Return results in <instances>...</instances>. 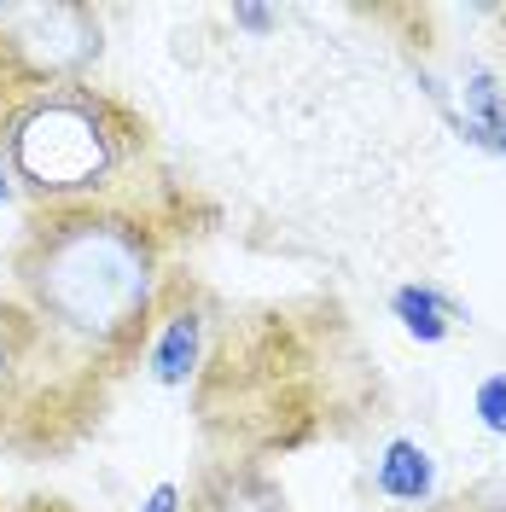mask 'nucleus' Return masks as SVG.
Returning a JSON list of instances; mask_svg holds the SVG:
<instances>
[{
  "label": "nucleus",
  "instance_id": "obj_1",
  "mask_svg": "<svg viewBox=\"0 0 506 512\" xmlns=\"http://www.w3.org/2000/svg\"><path fill=\"white\" fill-rule=\"evenodd\" d=\"M18 286L41 332L123 361L152 332L163 297L158 227L117 204L47 210L18 251Z\"/></svg>",
  "mask_w": 506,
  "mask_h": 512
},
{
  "label": "nucleus",
  "instance_id": "obj_2",
  "mask_svg": "<svg viewBox=\"0 0 506 512\" xmlns=\"http://www.w3.org/2000/svg\"><path fill=\"white\" fill-rule=\"evenodd\" d=\"M140 146L146 123L88 82L0 94V152L12 163L18 192H30L47 210L105 204Z\"/></svg>",
  "mask_w": 506,
  "mask_h": 512
},
{
  "label": "nucleus",
  "instance_id": "obj_3",
  "mask_svg": "<svg viewBox=\"0 0 506 512\" xmlns=\"http://www.w3.org/2000/svg\"><path fill=\"white\" fill-rule=\"evenodd\" d=\"M0 64L12 88L82 82L99 64V12L88 6H0Z\"/></svg>",
  "mask_w": 506,
  "mask_h": 512
},
{
  "label": "nucleus",
  "instance_id": "obj_4",
  "mask_svg": "<svg viewBox=\"0 0 506 512\" xmlns=\"http://www.w3.org/2000/svg\"><path fill=\"white\" fill-rule=\"evenodd\" d=\"M198 361H204V309L187 303V297L158 303V315H152V344H146V373H152L163 390H175V384H187L192 373H198Z\"/></svg>",
  "mask_w": 506,
  "mask_h": 512
},
{
  "label": "nucleus",
  "instance_id": "obj_5",
  "mask_svg": "<svg viewBox=\"0 0 506 512\" xmlns=\"http://www.w3.org/2000/svg\"><path fill=\"white\" fill-rule=\"evenodd\" d=\"M373 489L384 501H402V507H425L437 495V460L431 448L413 443V437H390L373 460Z\"/></svg>",
  "mask_w": 506,
  "mask_h": 512
},
{
  "label": "nucleus",
  "instance_id": "obj_6",
  "mask_svg": "<svg viewBox=\"0 0 506 512\" xmlns=\"http://www.w3.org/2000/svg\"><path fill=\"white\" fill-rule=\"evenodd\" d=\"M466 140L506 158V82L489 64H466Z\"/></svg>",
  "mask_w": 506,
  "mask_h": 512
},
{
  "label": "nucleus",
  "instance_id": "obj_7",
  "mask_svg": "<svg viewBox=\"0 0 506 512\" xmlns=\"http://www.w3.org/2000/svg\"><path fill=\"white\" fill-rule=\"evenodd\" d=\"M47 332L35 326L30 309H0V419L12 414L18 402V384H24V367H30V350Z\"/></svg>",
  "mask_w": 506,
  "mask_h": 512
},
{
  "label": "nucleus",
  "instance_id": "obj_8",
  "mask_svg": "<svg viewBox=\"0 0 506 512\" xmlns=\"http://www.w3.org/2000/svg\"><path fill=\"white\" fill-rule=\"evenodd\" d=\"M390 309L402 320V332L419 338V344H443L448 332H454V320H460V303L443 297V291H431V286H402L390 297Z\"/></svg>",
  "mask_w": 506,
  "mask_h": 512
},
{
  "label": "nucleus",
  "instance_id": "obj_9",
  "mask_svg": "<svg viewBox=\"0 0 506 512\" xmlns=\"http://www.w3.org/2000/svg\"><path fill=\"white\" fill-rule=\"evenodd\" d=\"M477 419H483V431L506 437V373H489L477 384Z\"/></svg>",
  "mask_w": 506,
  "mask_h": 512
},
{
  "label": "nucleus",
  "instance_id": "obj_10",
  "mask_svg": "<svg viewBox=\"0 0 506 512\" xmlns=\"http://www.w3.org/2000/svg\"><path fill=\"white\" fill-rule=\"evenodd\" d=\"M140 512H187V489L181 483H152V495L140 501Z\"/></svg>",
  "mask_w": 506,
  "mask_h": 512
},
{
  "label": "nucleus",
  "instance_id": "obj_11",
  "mask_svg": "<svg viewBox=\"0 0 506 512\" xmlns=\"http://www.w3.org/2000/svg\"><path fill=\"white\" fill-rule=\"evenodd\" d=\"M233 24H245V30H274L280 12H268V6H233Z\"/></svg>",
  "mask_w": 506,
  "mask_h": 512
},
{
  "label": "nucleus",
  "instance_id": "obj_12",
  "mask_svg": "<svg viewBox=\"0 0 506 512\" xmlns=\"http://www.w3.org/2000/svg\"><path fill=\"white\" fill-rule=\"evenodd\" d=\"M0 204H18V181H12V163L0 152Z\"/></svg>",
  "mask_w": 506,
  "mask_h": 512
}]
</instances>
